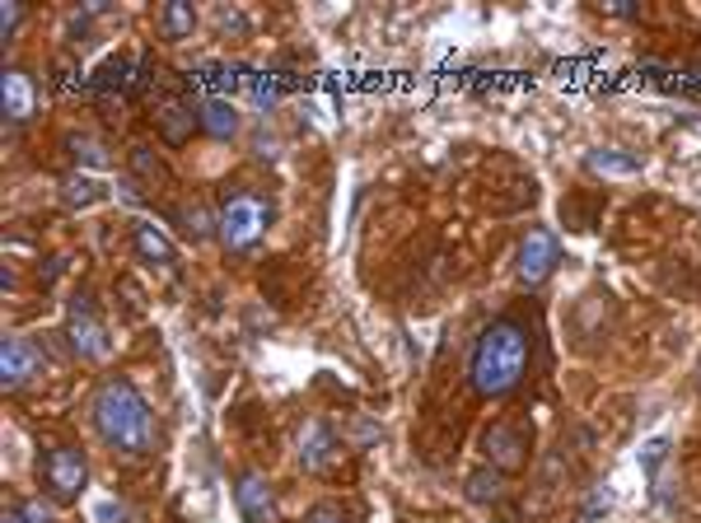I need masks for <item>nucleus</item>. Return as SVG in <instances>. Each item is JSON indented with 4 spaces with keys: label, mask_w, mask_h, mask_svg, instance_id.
Masks as SVG:
<instances>
[{
    "label": "nucleus",
    "mask_w": 701,
    "mask_h": 523,
    "mask_svg": "<svg viewBox=\"0 0 701 523\" xmlns=\"http://www.w3.org/2000/svg\"><path fill=\"white\" fill-rule=\"evenodd\" d=\"M89 416H94V431L108 449L127 454V458H145L154 449V412L150 402L136 393V383L112 374L104 379L89 397Z\"/></svg>",
    "instance_id": "f257e3e1"
},
{
    "label": "nucleus",
    "mask_w": 701,
    "mask_h": 523,
    "mask_svg": "<svg viewBox=\"0 0 701 523\" xmlns=\"http://www.w3.org/2000/svg\"><path fill=\"white\" fill-rule=\"evenodd\" d=\"M529 351L533 341L524 333V323L496 318L492 327H482V337L473 341L467 356V383L477 389V397H505L515 393L524 374H529Z\"/></svg>",
    "instance_id": "f03ea898"
},
{
    "label": "nucleus",
    "mask_w": 701,
    "mask_h": 523,
    "mask_svg": "<svg viewBox=\"0 0 701 523\" xmlns=\"http://www.w3.org/2000/svg\"><path fill=\"white\" fill-rule=\"evenodd\" d=\"M271 220H277V210H271L267 197H258V192H234L216 210V239L225 243V253H252L267 239Z\"/></svg>",
    "instance_id": "7ed1b4c3"
},
{
    "label": "nucleus",
    "mask_w": 701,
    "mask_h": 523,
    "mask_svg": "<svg viewBox=\"0 0 701 523\" xmlns=\"http://www.w3.org/2000/svg\"><path fill=\"white\" fill-rule=\"evenodd\" d=\"M89 481V458L85 449H75V444H56L47 449L43 458V487H47V500L52 505H75Z\"/></svg>",
    "instance_id": "20e7f679"
},
{
    "label": "nucleus",
    "mask_w": 701,
    "mask_h": 523,
    "mask_svg": "<svg viewBox=\"0 0 701 523\" xmlns=\"http://www.w3.org/2000/svg\"><path fill=\"white\" fill-rule=\"evenodd\" d=\"M66 341H71V351L80 360H108L112 337H108V323L94 314L89 295L71 299V308H66Z\"/></svg>",
    "instance_id": "39448f33"
},
{
    "label": "nucleus",
    "mask_w": 701,
    "mask_h": 523,
    "mask_svg": "<svg viewBox=\"0 0 701 523\" xmlns=\"http://www.w3.org/2000/svg\"><path fill=\"white\" fill-rule=\"evenodd\" d=\"M561 262V243L552 229H529V235L519 239V253H515V271H519V285H548L552 281V271Z\"/></svg>",
    "instance_id": "423d86ee"
},
{
    "label": "nucleus",
    "mask_w": 701,
    "mask_h": 523,
    "mask_svg": "<svg viewBox=\"0 0 701 523\" xmlns=\"http://www.w3.org/2000/svg\"><path fill=\"white\" fill-rule=\"evenodd\" d=\"M482 454L496 472H519L529 462V431L515 421H496L492 431L482 435Z\"/></svg>",
    "instance_id": "0eeeda50"
},
{
    "label": "nucleus",
    "mask_w": 701,
    "mask_h": 523,
    "mask_svg": "<svg viewBox=\"0 0 701 523\" xmlns=\"http://www.w3.org/2000/svg\"><path fill=\"white\" fill-rule=\"evenodd\" d=\"M0 108H6V122H10V127L33 122V112H37V85H33V75H29L24 66H6V75H0Z\"/></svg>",
    "instance_id": "6e6552de"
},
{
    "label": "nucleus",
    "mask_w": 701,
    "mask_h": 523,
    "mask_svg": "<svg viewBox=\"0 0 701 523\" xmlns=\"http://www.w3.org/2000/svg\"><path fill=\"white\" fill-rule=\"evenodd\" d=\"M37 370H43V356H37V346H33L29 337H6V346H0V389L19 393Z\"/></svg>",
    "instance_id": "1a4fd4ad"
},
{
    "label": "nucleus",
    "mask_w": 701,
    "mask_h": 523,
    "mask_svg": "<svg viewBox=\"0 0 701 523\" xmlns=\"http://www.w3.org/2000/svg\"><path fill=\"white\" fill-rule=\"evenodd\" d=\"M234 505H239L244 523H277V495H271L262 472H244L234 487Z\"/></svg>",
    "instance_id": "9d476101"
},
{
    "label": "nucleus",
    "mask_w": 701,
    "mask_h": 523,
    "mask_svg": "<svg viewBox=\"0 0 701 523\" xmlns=\"http://www.w3.org/2000/svg\"><path fill=\"white\" fill-rule=\"evenodd\" d=\"M295 444H300L295 454H300V468H304V472H323L327 462L337 458V435L327 431L323 421H304L300 435H295Z\"/></svg>",
    "instance_id": "9b49d317"
},
{
    "label": "nucleus",
    "mask_w": 701,
    "mask_h": 523,
    "mask_svg": "<svg viewBox=\"0 0 701 523\" xmlns=\"http://www.w3.org/2000/svg\"><path fill=\"white\" fill-rule=\"evenodd\" d=\"M154 127H160V141L164 145H187L192 141V127H202V112L183 103V99H164L160 112H154Z\"/></svg>",
    "instance_id": "f8f14e48"
},
{
    "label": "nucleus",
    "mask_w": 701,
    "mask_h": 523,
    "mask_svg": "<svg viewBox=\"0 0 701 523\" xmlns=\"http://www.w3.org/2000/svg\"><path fill=\"white\" fill-rule=\"evenodd\" d=\"M131 243H136V258L150 262V266H164L169 271L173 262H179V248H173L164 229L150 225V220H136L131 225Z\"/></svg>",
    "instance_id": "ddd939ff"
},
{
    "label": "nucleus",
    "mask_w": 701,
    "mask_h": 523,
    "mask_svg": "<svg viewBox=\"0 0 701 523\" xmlns=\"http://www.w3.org/2000/svg\"><path fill=\"white\" fill-rule=\"evenodd\" d=\"M202 131L211 135V141H234L239 135V112H234L229 99H220V94H211V99H202Z\"/></svg>",
    "instance_id": "4468645a"
},
{
    "label": "nucleus",
    "mask_w": 701,
    "mask_h": 523,
    "mask_svg": "<svg viewBox=\"0 0 701 523\" xmlns=\"http://www.w3.org/2000/svg\"><path fill=\"white\" fill-rule=\"evenodd\" d=\"M104 197H108V183H99L94 173H66V178H62V201L75 206V210L99 206Z\"/></svg>",
    "instance_id": "2eb2a0df"
},
{
    "label": "nucleus",
    "mask_w": 701,
    "mask_h": 523,
    "mask_svg": "<svg viewBox=\"0 0 701 523\" xmlns=\"http://www.w3.org/2000/svg\"><path fill=\"white\" fill-rule=\"evenodd\" d=\"M584 168L598 173V178H636L640 160L636 154H622V150H590L584 154Z\"/></svg>",
    "instance_id": "dca6fc26"
},
{
    "label": "nucleus",
    "mask_w": 701,
    "mask_h": 523,
    "mask_svg": "<svg viewBox=\"0 0 701 523\" xmlns=\"http://www.w3.org/2000/svg\"><path fill=\"white\" fill-rule=\"evenodd\" d=\"M192 29H197V10L183 0H169L160 10V37H169V43H183V37H192Z\"/></svg>",
    "instance_id": "f3484780"
},
{
    "label": "nucleus",
    "mask_w": 701,
    "mask_h": 523,
    "mask_svg": "<svg viewBox=\"0 0 701 523\" xmlns=\"http://www.w3.org/2000/svg\"><path fill=\"white\" fill-rule=\"evenodd\" d=\"M505 495V487H500V472H473L467 477V500H477V505H486V500H496Z\"/></svg>",
    "instance_id": "a211bd4d"
},
{
    "label": "nucleus",
    "mask_w": 701,
    "mask_h": 523,
    "mask_svg": "<svg viewBox=\"0 0 701 523\" xmlns=\"http://www.w3.org/2000/svg\"><path fill=\"white\" fill-rule=\"evenodd\" d=\"M71 154H75V164H85V168H104L108 164V154H104V145L94 141V135H71Z\"/></svg>",
    "instance_id": "6ab92c4d"
},
{
    "label": "nucleus",
    "mask_w": 701,
    "mask_h": 523,
    "mask_svg": "<svg viewBox=\"0 0 701 523\" xmlns=\"http://www.w3.org/2000/svg\"><path fill=\"white\" fill-rule=\"evenodd\" d=\"M183 229L192 239H211L216 235V216H211L206 206H192V210H183Z\"/></svg>",
    "instance_id": "aec40b11"
},
{
    "label": "nucleus",
    "mask_w": 701,
    "mask_h": 523,
    "mask_svg": "<svg viewBox=\"0 0 701 523\" xmlns=\"http://www.w3.org/2000/svg\"><path fill=\"white\" fill-rule=\"evenodd\" d=\"M304 523H350V514L342 510V505H333V500H327V505H314L304 514Z\"/></svg>",
    "instance_id": "412c9836"
},
{
    "label": "nucleus",
    "mask_w": 701,
    "mask_h": 523,
    "mask_svg": "<svg viewBox=\"0 0 701 523\" xmlns=\"http://www.w3.org/2000/svg\"><path fill=\"white\" fill-rule=\"evenodd\" d=\"M19 19H24V6H19V0H6V6H0V33H6V37H14Z\"/></svg>",
    "instance_id": "4be33fe9"
},
{
    "label": "nucleus",
    "mask_w": 701,
    "mask_h": 523,
    "mask_svg": "<svg viewBox=\"0 0 701 523\" xmlns=\"http://www.w3.org/2000/svg\"><path fill=\"white\" fill-rule=\"evenodd\" d=\"M131 168H136V173H145V178H154V173H160V160H154L145 145H136V150H131Z\"/></svg>",
    "instance_id": "5701e85b"
},
{
    "label": "nucleus",
    "mask_w": 701,
    "mask_h": 523,
    "mask_svg": "<svg viewBox=\"0 0 701 523\" xmlns=\"http://www.w3.org/2000/svg\"><path fill=\"white\" fill-rule=\"evenodd\" d=\"M665 454H669V444H665V439H650V444H646V454H640V462H646V472H650V477H655L659 462H665Z\"/></svg>",
    "instance_id": "b1692460"
},
{
    "label": "nucleus",
    "mask_w": 701,
    "mask_h": 523,
    "mask_svg": "<svg viewBox=\"0 0 701 523\" xmlns=\"http://www.w3.org/2000/svg\"><path fill=\"white\" fill-rule=\"evenodd\" d=\"M19 510H24L29 523H52V505H43V500H24Z\"/></svg>",
    "instance_id": "393cba45"
},
{
    "label": "nucleus",
    "mask_w": 701,
    "mask_h": 523,
    "mask_svg": "<svg viewBox=\"0 0 701 523\" xmlns=\"http://www.w3.org/2000/svg\"><path fill=\"white\" fill-rule=\"evenodd\" d=\"M603 14H613V19H636L640 14V6H598Z\"/></svg>",
    "instance_id": "a878e982"
},
{
    "label": "nucleus",
    "mask_w": 701,
    "mask_h": 523,
    "mask_svg": "<svg viewBox=\"0 0 701 523\" xmlns=\"http://www.w3.org/2000/svg\"><path fill=\"white\" fill-rule=\"evenodd\" d=\"M0 523H29V519H24V510H10V514L0 519Z\"/></svg>",
    "instance_id": "bb28decb"
}]
</instances>
